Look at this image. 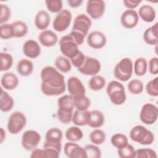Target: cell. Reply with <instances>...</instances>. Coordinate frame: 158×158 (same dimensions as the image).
Listing matches in <instances>:
<instances>
[{
    "mask_svg": "<svg viewBox=\"0 0 158 158\" xmlns=\"http://www.w3.org/2000/svg\"><path fill=\"white\" fill-rule=\"evenodd\" d=\"M41 84V91L48 96H59L66 89L64 76L59 71L51 65L43 68L40 73Z\"/></svg>",
    "mask_w": 158,
    "mask_h": 158,
    "instance_id": "1",
    "label": "cell"
},
{
    "mask_svg": "<svg viewBox=\"0 0 158 158\" xmlns=\"http://www.w3.org/2000/svg\"><path fill=\"white\" fill-rule=\"evenodd\" d=\"M57 117L58 120L64 124H67L72 121L73 113L74 104L73 98L70 94H65L57 100Z\"/></svg>",
    "mask_w": 158,
    "mask_h": 158,
    "instance_id": "2",
    "label": "cell"
},
{
    "mask_svg": "<svg viewBox=\"0 0 158 158\" xmlns=\"http://www.w3.org/2000/svg\"><path fill=\"white\" fill-rule=\"evenodd\" d=\"M106 93L114 105L120 106L126 101L127 96L124 86L118 81H110L107 85Z\"/></svg>",
    "mask_w": 158,
    "mask_h": 158,
    "instance_id": "3",
    "label": "cell"
},
{
    "mask_svg": "<svg viewBox=\"0 0 158 158\" xmlns=\"http://www.w3.org/2000/svg\"><path fill=\"white\" fill-rule=\"evenodd\" d=\"M130 139L141 145H151L154 141V133L143 125H138L133 127L129 133Z\"/></svg>",
    "mask_w": 158,
    "mask_h": 158,
    "instance_id": "4",
    "label": "cell"
},
{
    "mask_svg": "<svg viewBox=\"0 0 158 158\" xmlns=\"http://www.w3.org/2000/svg\"><path fill=\"white\" fill-rule=\"evenodd\" d=\"M133 72V64L129 57L122 58L114 69V75L116 79L120 81H127L132 76Z\"/></svg>",
    "mask_w": 158,
    "mask_h": 158,
    "instance_id": "5",
    "label": "cell"
},
{
    "mask_svg": "<svg viewBox=\"0 0 158 158\" xmlns=\"http://www.w3.org/2000/svg\"><path fill=\"white\" fill-rule=\"evenodd\" d=\"M75 40L69 33L62 36L59 40V48L61 53L70 60L80 52V50Z\"/></svg>",
    "mask_w": 158,
    "mask_h": 158,
    "instance_id": "6",
    "label": "cell"
},
{
    "mask_svg": "<svg viewBox=\"0 0 158 158\" xmlns=\"http://www.w3.org/2000/svg\"><path fill=\"white\" fill-rule=\"evenodd\" d=\"M27 124V117L25 115L20 111L12 112L8 119L7 128L8 131L16 135L20 133Z\"/></svg>",
    "mask_w": 158,
    "mask_h": 158,
    "instance_id": "7",
    "label": "cell"
},
{
    "mask_svg": "<svg viewBox=\"0 0 158 158\" xmlns=\"http://www.w3.org/2000/svg\"><path fill=\"white\" fill-rule=\"evenodd\" d=\"M72 19L71 12L64 9L57 14L52 22V27L54 30L58 32L65 31L70 26Z\"/></svg>",
    "mask_w": 158,
    "mask_h": 158,
    "instance_id": "8",
    "label": "cell"
},
{
    "mask_svg": "<svg viewBox=\"0 0 158 158\" xmlns=\"http://www.w3.org/2000/svg\"><path fill=\"white\" fill-rule=\"evenodd\" d=\"M158 117V108L152 103L144 104L139 112V119L141 122L146 125L154 123Z\"/></svg>",
    "mask_w": 158,
    "mask_h": 158,
    "instance_id": "9",
    "label": "cell"
},
{
    "mask_svg": "<svg viewBox=\"0 0 158 158\" xmlns=\"http://www.w3.org/2000/svg\"><path fill=\"white\" fill-rule=\"evenodd\" d=\"M92 25L91 19L85 14H78L74 19L71 31L75 32L86 37Z\"/></svg>",
    "mask_w": 158,
    "mask_h": 158,
    "instance_id": "10",
    "label": "cell"
},
{
    "mask_svg": "<svg viewBox=\"0 0 158 158\" xmlns=\"http://www.w3.org/2000/svg\"><path fill=\"white\" fill-rule=\"evenodd\" d=\"M101 69V62L98 59L86 56L83 64L77 69L80 73L84 75L94 76L100 72Z\"/></svg>",
    "mask_w": 158,
    "mask_h": 158,
    "instance_id": "11",
    "label": "cell"
},
{
    "mask_svg": "<svg viewBox=\"0 0 158 158\" xmlns=\"http://www.w3.org/2000/svg\"><path fill=\"white\" fill-rule=\"evenodd\" d=\"M41 138V135L38 131L33 130H27L22 136V146L27 151H32L38 145Z\"/></svg>",
    "mask_w": 158,
    "mask_h": 158,
    "instance_id": "12",
    "label": "cell"
},
{
    "mask_svg": "<svg viewBox=\"0 0 158 158\" xmlns=\"http://www.w3.org/2000/svg\"><path fill=\"white\" fill-rule=\"evenodd\" d=\"M106 3L102 0H89L86 2V11L93 19H100L104 14Z\"/></svg>",
    "mask_w": 158,
    "mask_h": 158,
    "instance_id": "13",
    "label": "cell"
},
{
    "mask_svg": "<svg viewBox=\"0 0 158 158\" xmlns=\"http://www.w3.org/2000/svg\"><path fill=\"white\" fill-rule=\"evenodd\" d=\"M86 43L91 48L99 49L106 46L107 43V38L102 32L94 30L88 34Z\"/></svg>",
    "mask_w": 158,
    "mask_h": 158,
    "instance_id": "14",
    "label": "cell"
},
{
    "mask_svg": "<svg viewBox=\"0 0 158 158\" xmlns=\"http://www.w3.org/2000/svg\"><path fill=\"white\" fill-rule=\"evenodd\" d=\"M66 88L69 94L73 97L80 94H85L86 93V89L83 83L78 77L75 76L70 77L68 78Z\"/></svg>",
    "mask_w": 158,
    "mask_h": 158,
    "instance_id": "15",
    "label": "cell"
},
{
    "mask_svg": "<svg viewBox=\"0 0 158 158\" xmlns=\"http://www.w3.org/2000/svg\"><path fill=\"white\" fill-rule=\"evenodd\" d=\"M139 22V16L135 10H125L121 15L120 22L122 25L128 29L135 28Z\"/></svg>",
    "mask_w": 158,
    "mask_h": 158,
    "instance_id": "16",
    "label": "cell"
},
{
    "mask_svg": "<svg viewBox=\"0 0 158 158\" xmlns=\"http://www.w3.org/2000/svg\"><path fill=\"white\" fill-rule=\"evenodd\" d=\"M64 152L69 158H86L84 148L79 146L75 142H67L64 144Z\"/></svg>",
    "mask_w": 158,
    "mask_h": 158,
    "instance_id": "17",
    "label": "cell"
},
{
    "mask_svg": "<svg viewBox=\"0 0 158 158\" xmlns=\"http://www.w3.org/2000/svg\"><path fill=\"white\" fill-rule=\"evenodd\" d=\"M23 53L30 59H36L41 54V47L38 43L34 40H27L23 45Z\"/></svg>",
    "mask_w": 158,
    "mask_h": 158,
    "instance_id": "18",
    "label": "cell"
},
{
    "mask_svg": "<svg viewBox=\"0 0 158 158\" xmlns=\"http://www.w3.org/2000/svg\"><path fill=\"white\" fill-rule=\"evenodd\" d=\"M38 38L40 44L47 48L52 47L58 42V36L57 34L51 30L42 31L39 34Z\"/></svg>",
    "mask_w": 158,
    "mask_h": 158,
    "instance_id": "19",
    "label": "cell"
},
{
    "mask_svg": "<svg viewBox=\"0 0 158 158\" xmlns=\"http://www.w3.org/2000/svg\"><path fill=\"white\" fill-rule=\"evenodd\" d=\"M1 84L2 88L7 90H13L18 86L19 79L14 73L8 72L2 75Z\"/></svg>",
    "mask_w": 158,
    "mask_h": 158,
    "instance_id": "20",
    "label": "cell"
},
{
    "mask_svg": "<svg viewBox=\"0 0 158 158\" xmlns=\"http://www.w3.org/2000/svg\"><path fill=\"white\" fill-rule=\"evenodd\" d=\"M51 17L49 13L44 10H39L35 17V25L40 30H45L50 24Z\"/></svg>",
    "mask_w": 158,
    "mask_h": 158,
    "instance_id": "21",
    "label": "cell"
},
{
    "mask_svg": "<svg viewBox=\"0 0 158 158\" xmlns=\"http://www.w3.org/2000/svg\"><path fill=\"white\" fill-rule=\"evenodd\" d=\"M105 122V117L103 113L99 110H92L89 111V118L88 125L93 128L101 127Z\"/></svg>",
    "mask_w": 158,
    "mask_h": 158,
    "instance_id": "22",
    "label": "cell"
},
{
    "mask_svg": "<svg viewBox=\"0 0 158 158\" xmlns=\"http://www.w3.org/2000/svg\"><path fill=\"white\" fill-rule=\"evenodd\" d=\"M143 40L149 45H157L158 43V23L146 29L143 35Z\"/></svg>",
    "mask_w": 158,
    "mask_h": 158,
    "instance_id": "23",
    "label": "cell"
},
{
    "mask_svg": "<svg viewBox=\"0 0 158 158\" xmlns=\"http://www.w3.org/2000/svg\"><path fill=\"white\" fill-rule=\"evenodd\" d=\"M138 16L144 22L150 23L153 22L156 17L155 9L151 5L144 4L141 6L138 10Z\"/></svg>",
    "mask_w": 158,
    "mask_h": 158,
    "instance_id": "24",
    "label": "cell"
},
{
    "mask_svg": "<svg viewBox=\"0 0 158 158\" xmlns=\"http://www.w3.org/2000/svg\"><path fill=\"white\" fill-rule=\"evenodd\" d=\"M16 69L19 75L22 77H27L33 73L34 64L30 59H22L17 62Z\"/></svg>",
    "mask_w": 158,
    "mask_h": 158,
    "instance_id": "25",
    "label": "cell"
},
{
    "mask_svg": "<svg viewBox=\"0 0 158 158\" xmlns=\"http://www.w3.org/2000/svg\"><path fill=\"white\" fill-rule=\"evenodd\" d=\"M14 106V100L9 94L3 89H1L0 96V109L2 112H7L12 110Z\"/></svg>",
    "mask_w": 158,
    "mask_h": 158,
    "instance_id": "26",
    "label": "cell"
},
{
    "mask_svg": "<svg viewBox=\"0 0 158 158\" xmlns=\"http://www.w3.org/2000/svg\"><path fill=\"white\" fill-rule=\"evenodd\" d=\"M43 147L47 152L48 158H58L62 149V142L49 143L45 141Z\"/></svg>",
    "mask_w": 158,
    "mask_h": 158,
    "instance_id": "27",
    "label": "cell"
},
{
    "mask_svg": "<svg viewBox=\"0 0 158 158\" xmlns=\"http://www.w3.org/2000/svg\"><path fill=\"white\" fill-rule=\"evenodd\" d=\"M65 137L69 141L77 142L82 139L83 133L78 126H72L68 128L65 131Z\"/></svg>",
    "mask_w": 158,
    "mask_h": 158,
    "instance_id": "28",
    "label": "cell"
},
{
    "mask_svg": "<svg viewBox=\"0 0 158 158\" xmlns=\"http://www.w3.org/2000/svg\"><path fill=\"white\" fill-rule=\"evenodd\" d=\"M89 118V111H81L76 110L73 112L72 118V122L75 125L81 127L88 125Z\"/></svg>",
    "mask_w": 158,
    "mask_h": 158,
    "instance_id": "29",
    "label": "cell"
},
{
    "mask_svg": "<svg viewBox=\"0 0 158 158\" xmlns=\"http://www.w3.org/2000/svg\"><path fill=\"white\" fill-rule=\"evenodd\" d=\"M73 98L74 107L78 110H87L91 106V100L85 94H80Z\"/></svg>",
    "mask_w": 158,
    "mask_h": 158,
    "instance_id": "30",
    "label": "cell"
},
{
    "mask_svg": "<svg viewBox=\"0 0 158 158\" xmlns=\"http://www.w3.org/2000/svg\"><path fill=\"white\" fill-rule=\"evenodd\" d=\"M63 138L62 130L57 127L49 128L45 135V141L49 143H61Z\"/></svg>",
    "mask_w": 158,
    "mask_h": 158,
    "instance_id": "31",
    "label": "cell"
},
{
    "mask_svg": "<svg viewBox=\"0 0 158 158\" xmlns=\"http://www.w3.org/2000/svg\"><path fill=\"white\" fill-rule=\"evenodd\" d=\"M12 25L14 38H22L28 33V27L25 22L22 20H16L12 23Z\"/></svg>",
    "mask_w": 158,
    "mask_h": 158,
    "instance_id": "32",
    "label": "cell"
},
{
    "mask_svg": "<svg viewBox=\"0 0 158 158\" xmlns=\"http://www.w3.org/2000/svg\"><path fill=\"white\" fill-rule=\"evenodd\" d=\"M106 85V79L101 75L92 76L88 81V86L93 91H98L104 88Z\"/></svg>",
    "mask_w": 158,
    "mask_h": 158,
    "instance_id": "33",
    "label": "cell"
},
{
    "mask_svg": "<svg viewBox=\"0 0 158 158\" xmlns=\"http://www.w3.org/2000/svg\"><path fill=\"white\" fill-rule=\"evenodd\" d=\"M56 69L63 73H67L72 69V63L69 59L64 56H57L54 61Z\"/></svg>",
    "mask_w": 158,
    "mask_h": 158,
    "instance_id": "34",
    "label": "cell"
},
{
    "mask_svg": "<svg viewBox=\"0 0 158 158\" xmlns=\"http://www.w3.org/2000/svg\"><path fill=\"white\" fill-rule=\"evenodd\" d=\"M133 70L136 75L141 77L144 75L148 70V61L144 57L137 58L133 65Z\"/></svg>",
    "mask_w": 158,
    "mask_h": 158,
    "instance_id": "35",
    "label": "cell"
},
{
    "mask_svg": "<svg viewBox=\"0 0 158 158\" xmlns=\"http://www.w3.org/2000/svg\"><path fill=\"white\" fill-rule=\"evenodd\" d=\"M89 138L93 144L98 146L104 143L106 139V135L104 131L101 129L96 128L93 130L89 133Z\"/></svg>",
    "mask_w": 158,
    "mask_h": 158,
    "instance_id": "36",
    "label": "cell"
},
{
    "mask_svg": "<svg viewBox=\"0 0 158 158\" xmlns=\"http://www.w3.org/2000/svg\"><path fill=\"white\" fill-rule=\"evenodd\" d=\"M112 145L117 149H120L125 147L128 143V138L125 135L118 133L113 135L110 139Z\"/></svg>",
    "mask_w": 158,
    "mask_h": 158,
    "instance_id": "37",
    "label": "cell"
},
{
    "mask_svg": "<svg viewBox=\"0 0 158 158\" xmlns=\"http://www.w3.org/2000/svg\"><path fill=\"white\" fill-rule=\"evenodd\" d=\"M1 58V67L0 70L1 72L7 71L9 70L13 65L14 59L12 55L8 52H1L0 53Z\"/></svg>",
    "mask_w": 158,
    "mask_h": 158,
    "instance_id": "38",
    "label": "cell"
},
{
    "mask_svg": "<svg viewBox=\"0 0 158 158\" xmlns=\"http://www.w3.org/2000/svg\"><path fill=\"white\" fill-rule=\"evenodd\" d=\"M127 89L128 91L132 94H139L143 91L144 85L141 80L138 79H133L128 82L127 85Z\"/></svg>",
    "mask_w": 158,
    "mask_h": 158,
    "instance_id": "39",
    "label": "cell"
},
{
    "mask_svg": "<svg viewBox=\"0 0 158 158\" xmlns=\"http://www.w3.org/2000/svg\"><path fill=\"white\" fill-rule=\"evenodd\" d=\"M86 158H100L102 152L100 148L96 144H87L84 147Z\"/></svg>",
    "mask_w": 158,
    "mask_h": 158,
    "instance_id": "40",
    "label": "cell"
},
{
    "mask_svg": "<svg viewBox=\"0 0 158 158\" xmlns=\"http://www.w3.org/2000/svg\"><path fill=\"white\" fill-rule=\"evenodd\" d=\"M135 148L130 144L120 149H117V154L120 158H134L135 156Z\"/></svg>",
    "mask_w": 158,
    "mask_h": 158,
    "instance_id": "41",
    "label": "cell"
},
{
    "mask_svg": "<svg viewBox=\"0 0 158 158\" xmlns=\"http://www.w3.org/2000/svg\"><path fill=\"white\" fill-rule=\"evenodd\" d=\"M0 36L2 40L14 38V30L12 23H3L0 26Z\"/></svg>",
    "mask_w": 158,
    "mask_h": 158,
    "instance_id": "42",
    "label": "cell"
},
{
    "mask_svg": "<svg viewBox=\"0 0 158 158\" xmlns=\"http://www.w3.org/2000/svg\"><path fill=\"white\" fill-rule=\"evenodd\" d=\"M146 91L150 96H158V77H156L147 83L146 85Z\"/></svg>",
    "mask_w": 158,
    "mask_h": 158,
    "instance_id": "43",
    "label": "cell"
},
{
    "mask_svg": "<svg viewBox=\"0 0 158 158\" xmlns=\"http://www.w3.org/2000/svg\"><path fill=\"white\" fill-rule=\"evenodd\" d=\"M45 4L48 10L52 13H59L63 9L62 0H46Z\"/></svg>",
    "mask_w": 158,
    "mask_h": 158,
    "instance_id": "44",
    "label": "cell"
},
{
    "mask_svg": "<svg viewBox=\"0 0 158 158\" xmlns=\"http://www.w3.org/2000/svg\"><path fill=\"white\" fill-rule=\"evenodd\" d=\"M156 152L150 148H141L135 151V158H156Z\"/></svg>",
    "mask_w": 158,
    "mask_h": 158,
    "instance_id": "45",
    "label": "cell"
},
{
    "mask_svg": "<svg viewBox=\"0 0 158 158\" xmlns=\"http://www.w3.org/2000/svg\"><path fill=\"white\" fill-rule=\"evenodd\" d=\"M1 15H0V23H6L10 18L11 10L5 4L1 3Z\"/></svg>",
    "mask_w": 158,
    "mask_h": 158,
    "instance_id": "46",
    "label": "cell"
},
{
    "mask_svg": "<svg viewBox=\"0 0 158 158\" xmlns=\"http://www.w3.org/2000/svg\"><path fill=\"white\" fill-rule=\"evenodd\" d=\"M85 58H86V56L84 54V53L82 51H80L78 54L76 55L73 58L71 59L70 60L72 64L74 67L78 69L83 64L85 60Z\"/></svg>",
    "mask_w": 158,
    "mask_h": 158,
    "instance_id": "47",
    "label": "cell"
},
{
    "mask_svg": "<svg viewBox=\"0 0 158 158\" xmlns=\"http://www.w3.org/2000/svg\"><path fill=\"white\" fill-rule=\"evenodd\" d=\"M149 72L151 74L156 75L158 73V58L153 57L149 60L148 65Z\"/></svg>",
    "mask_w": 158,
    "mask_h": 158,
    "instance_id": "48",
    "label": "cell"
},
{
    "mask_svg": "<svg viewBox=\"0 0 158 158\" xmlns=\"http://www.w3.org/2000/svg\"><path fill=\"white\" fill-rule=\"evenodd\" d=\"M30 157L31 158H48V155L46 150L43 148V149L35 148L32 150L30 154Z\"/></svg>",
    "mask_w": 158,
    "mask_h": 158,
    "instance_id": "49",
    "label": "cell"
},
{
    "mask_svg": "<svg viewBox=\"0 0 158 158\" xmlns=\"http://www.w3.org/2000/svg\"><path fill=\"white\" fill-rule=\"evenodd\" d=\"M141 0H124L123 1L125 7L128 9L134 10L141 2Z\"/></svg>",
    "mask_w": 158,
    "mask_h": 158,
    "instance_id": "50",
    "label": "cell"
},
{
    "mask_svg": "<svg viewBox=\"0 0 158 158\" xmlns=\"http://www.w3.org/2000/svg\"><path fill=\"white\" fill-rule=\"evenodd\" d=\"M67 3L72 8H77L80 7L83 3V0H67Z\"/></svg>",
    "mask_w": 158,
    "mask_h": 158,
    "instance_id": "51",
    "label": "cell"
},
{
    "mask_svg": "<svg viewBox=\"0 0 158 158\" xmlns=\"http://www.w3.org/2000/svg\"><path fill=\"white\" fill-rule=\"evenodd\" d=\"M1 135H0V143H2L3 141L6 138V131L4 130L2 128H1Z\"/></svg>",
    "mask_w": 158,
    "mask_h": 158,
    "instance_id": "52",
    "label": "cell"
}]
</instances>
